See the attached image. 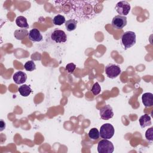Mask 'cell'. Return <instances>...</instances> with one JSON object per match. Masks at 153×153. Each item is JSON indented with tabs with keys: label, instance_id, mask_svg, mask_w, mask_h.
Masks as SVG:
<instances>
[{
	"label": "cell",
	"instance_id": "obj_4",
	"mask_svg": "<svg viewBox=\"0 0 153 153\" xmlns=\"http://www.w3.org/2000/svg\"><path fill=\"white\" fill-rule=\"evenodd\" d=\"M114 150L113 143L108 139H102L99 142L97 145V151L99 153H112Z\"/></svg>",
	"mask_w": 153,
	"mask_h": 153
},
{
	"label": "cell",
	"instance_id": "obj_12",
	"mask_svg": "<svg viewBox=\"0 0 153 153\" xmlns=\"http://www.w3.org/2000/svg\"><path fill=\"white\" fill-rule=\"evenodd\" d=\"M142 100L146 107H151L153 105V94L151 93H145L142 96Z\"/></svg>",
	"mask_w": 153,
	"mask_h": 153
},
{
	"label": "cell",
	"instance_id": "obj_16",
	"mask_svg": "<svg viewBox=\"0 0 153 153\" xmlns=\"http://www.w3.org/2000/svg\"><path fill=\"white\" fill-rule=\"evenodd\" d=\"M19 92L21 94V96L23 97L28 96L32 93V89L27 84H24L19 87L18 89Z\"/></svg>",
	"mask_w": 153,
	"mask_h": 153
},
{
	"label": "cell",
	"instance_id": "obj_19",
	"mask_svg": "<svg viewBox=\"0 0 153 153\" xmlns=\"http://www.w3.org/2000/svg\"><path fill=\"white\" fill-rule=\"evenodd\" d=\"M88 137L92 139V140H97L100 137V134H99V131H98V130L96 128H91L88 133Z\"/></svg>",
	"mask_w": 153,
	"mask_h": 153
},
{
	"label": "cell",
	"instance_id": "obj_23",
	"mask_svg": "<svg viewBox=\"0 0 153 153\" xmlns=\"http://www.w3.org/2000/svg\"><path fill=\"white\" fill-rule=\"evenodd\" d=\"M65 69L68 73L71 74V73H73L75 69H76V65L73 63H70L66 65Z\"/></svg>",
	"mask_w": 153,
	"mask_h": 153
},
{
	"label": "cell",
	"instance_id": "obj_8",
	"mask_svg": "<svg viewBox=\"0 0 153 153\" xmlns=\"http://www.w3.org/2000/svg\"><path fill=\"white\" fill-rule=\"evenodd\" d=\"M127 23V17L126 16L117 15L112 20V26L115 29H121L126 26Z\"/></svg>",
	"mask_w": 153,
	"mask_h": 153
},
{
	"label": "cell",
	"instance_id": "obj_10",
	"mask_svg": "<svg viewBox=\"0 0 153 153\" xmlns=\"http://www.w3.org/2000/svg\"><path fill=\"white\" fill-rule=\"evenodd\" d=\"M29 38L33 42H40L42 41V35L40 31L37 29H32L29 32Z\"/></svg>",
	"mask_w": 153,
	"mask_h": 153
},
{
	"label": "cell",
	"instance_id": "obj_6",
	"mask_svg": "<svg viewBox=\"0 0 153 153\" xmlns=\"http://www.w3.org/2000/svg\"><path fill=\"white\" fill-rule=\"evenodd\" d=\"M130 4L126 1H119L115 5V10L120 16H126L130 12Z\"/></svg>",
	"mask_w": 153,
	"mask_h": 153
},
{
	"label": "cell",
	"instance_id": "obj_20",
	"mask_svg": "<svg viewBox=\"0 0 153 153\" xmlns=\"http://www.w3.org/2000/svg\"><path fill=\"white\" fill-rule=\"evenodd\" d=\"M24 68L27 71H33L36 69V65L33 61L29 60L26 62L24 65Z\"/></svg>",
	"mask_w": 153,
	"mask_h": 153
},
{
	"label": "cell",
	"instance_id": "obj_17",
	"mask_svg": "<svg viewBox=\"0 0 153 153\" xmlns=\"http://www.w3.org/2000/svg\"><path fill=\"white\" fill-rule=\"evenodd\" d=\"M77 22L74 19H69L65 23L66 29L68 31L71 32L74 30L77 26Z\"/></svg>",
	"mask_w": 153,
	"mask_h": 153
},
{
	"label": "cell",
	"instance_id": "obj_21",
	"mask_svg": "<svg viewBox=\"0 0 153 153\" xmlns=\"http://www.w3.org/2000/svg\"><path fill=\"white\" fill-rule=\"evenodd\" d=\"M91 90L92 93H93L94 96H96V95L99 94L100 93V91H101V87H100L99 84L97 82H95V83L93 85Z\"/></svg>",
	"mask_w": 153,
	"mask_h": 153
},
{
	"label": "cell",
	"instance_id": "obj_22",
	"mask_svg": "<svg viewBox=\"0 0 153 153\" xmlns=\"http://www.w3.org/2000/svg\"><path fill=\"white\" fill-rule=\"evenodd\" d=\"M145 137L146 139L152 142L153 140V127H151L149 129H148L145 132Z\"/></svg>",
	"mask_w": 153,
	"mask_h": 153
},
{
	"label": "cell",
	"instance_id": "obj_3",
	"mask_svg": "<svg viewBox=\"0 0 153 153\" xmlns=\"http://www.w3.org/2000/svg\"><path fill=\"white\" fill-rule=\"evenodd\" d=\"M114 126L110 123H105L100 127L99 134L102 139H109L114 136Z\"/></svg>",
	"mask_w": 153,
	"mask_h": 153
},
{
	"label": "cell",
	"instance_id": "obj_18",
	"mask_svg": "<svg viewBox=\"0 0 153 153\" xmlns=\"http://www.w3.org/2000/svg\"><path fill=\"white\" fill-rule=\"evenodd\" d=\"M53 22L55 25L60 26L66 22L65 17L63 15L57 14L54 17L53 19Z\"/></svg>",
	"mask_w": 153,
	"mask_h": 153
},
{
	"label": "cell",
	"instance_id": "obj_2",
	"mask_svg": "<svg viewBox=\"0 0 153 153\" xmlns=\"http://www.w3.org/2000/svg\"><path fill=\"white\" fill-rule=\"evenodd\" d=\"M136 42V33L133 31H126L121 37V44L124 50L133 47Z\"/></svg>",
	"mask_w": 153,
	"mask_h": 153
},
{
	"label": "cell",
	"instance_id": "obj_13",
	"mask_svg": "<svg viewBox=\"0 0 153 153\" xmlns=\"http://www.w3.org/2000/svg\"><path fill=\"white\" fill-rule=\"evenodd\" d=\"M139 121L140 127L142 128L151 125V117L148 114H144L143 115H142L140 117Z\"/></svg>",
	"mask_w": 153,
	"mask_h": 153
},
{
	"label": "cell",
	"instance_id": "obj_7",
	"mask_svg": "<svg viewBox=\"0 0 153 153\" xmlns=\"http://www.w3.org/2000/svg\"><path fill=\"white\" fill-rule=\"evenodd\" d=\"M51 39L56 43H65L67 41V36L65 32L60 29H54L51 34Z\"/></svg>",
	"mask_w": 153,
	"mask_h": 153
},
{
	"label": "cell",
	"instance_id": "obj_5",
	"mask_svg": "<svg viewBox=\"0 0 153 153\" xmlns=\"http://www.w3.org/2000/svg\"><path fill=\"white\" fill-rule=\"evenodd\" d=\"M105 71L107 76L111 79L117 77L121 72L120 67L117 65L112 63H109L105 67Z\"/></svg>",
	"mask_w": 153,
	"mask_h": 153
},
{
	"label": "cell",
	"instance_id": "obj_24",
	"mask_svg": "<svg viewBox=\"0 0 153 153\" xmlns=\"http://www.w3.org/2000/svg\"><path fill=\"white\" fill-rule=\"evenodd\" d=\"M5 127V123L3 120H1V131H2Z\"/></svg>",
	"mask_w": 153,
	"mask_h": 153
},
{
	"label": "cell",
	"instance_id": "obj_11",
	"mask_svg": "<svg viewBox=\"0 0 153 153\" xmlns=\"http://www.w3.org/2000/svg\"><path fill=\"white\" fill-rule=\"evenodd\" d=\"M14 82L17 84H22L26 82L27 79V75L23 71H17L13 76Z\"/></svg>",
	"mask_w": 153,
	"mask_h": 153
},
{
	"label": "cell",
	"instance_id": "obj_15",
	"mask_svg": "<svg viewBox=\"0 0 153 153\" xmlns=\"http://www.w3.org/2000/svg\"><path fill=\"white\" fill-rule=\"evenodd\" d=\"M16 23L17 26L21 28H23V29L29 28V25L27 23V19L24 16H20L17 17L16 19Z\"/></svg>",
	"mask_w": 153,
	"mask_h": 153
},
{
	"label": "cell",
	"instance_id": "obj_9",
	"mask_svg": "<svg viewBox=\"0 0 153 153\" xmlns=\"http://www.w3.org/2000/svg\"><path fill=\"white\" fill-rule=\"evenodd\" d=\"M100 117L103 120H108L114 116V112L112 107L106 105L100 109Z\"/></svg>",
	"mask_w": 153,
	"mask_h": 153
},
{
	"label": "cell",
	"instance_id": "obj_14",
	"mask_svg": "<svg viewBox=\"0 0 153 153\" xmlns=\"http://www.w3.org/2000/svg\"><path fill=\"white\" fill-rule=\"evenodd\" d=\"M29 35V32L26 29H19L14 31V36L18 40H22Z\"/></svg>",
	"mask_w": 153,
	"mask_h": 153
},
{
	"label": "cell",
	"instance_id": "obj_1",
	"mask_svg": "<svg viewBox=\"0 0 153 153\" xmlns=\"http://www.w3.org/2000/svg\"><path fill=\"white\" fill-rule=\"evenodd\" d=\"M62 11L70 19H74L77 22H84L93 19L97 14L96 6L99 2L97 1H56Z\"/></svg>",
	"mask_w": 153,
	"mask_h": 153
}]
</instances>
